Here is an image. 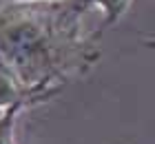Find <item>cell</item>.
<instances>
[{
  "mask_svg": "<svg viewBox=\"0 0 155 144\" xmlns=\"http://www.w3.org/2000/svg\"><path fill=\"white\" fill-rule=\"evenodd\" d=\"M53 95H45V93H33V91H27L25 86H20L13 75L7 71L2 64H0V111L9 109V106L18 104V102H47L51 100Z\"/></svg>",
  "mask_w": 155,
  "mask_h": 144,
  "instance_id": "cell-2",
  "label": "cell"
},
{
  "mask_svg": "<svg viewBox=\"0 0 155 144\" xmlns=\"http://www.w3.org/2000/svg\"><path fill=\"white\" fill-rule=\"evenodd\" d=\"M91 7H100L104 11V22L100 25V29H95V35L100 38L104 29H109L111 25H115L120 18L124 16V11L131 7L133 0H89Z\"/></svg>",
  "mask_w": 155,
  "mask_h": 144,
  "instance_id": "cell-3",
  "label": "cell"
},
{
  "mask_svg": "<svg viewBox=\"0 0 155 144\" xmlns=\"http://www.w3.org/2000/svg\"><path fill=\"white\" fill-rule=\"evenodd\" d=\"M144 45L149 47V49H153V51H155V38H146V40H144Z\"/></svg>",
  "mask_w": 155,
  "mask_h": 144,
  "instance_id": "cell-6",
  "label": "cell"
},
{
  "mask_svg": "<svg viewBox=\"0 0 155 144\" xmlns=\"http://www.w3.org/2000/svg\"><path fill=\"white\" fill-rule=\"evenodd\" d=\"M2 2H49V0H2Z\"/></svg>",
  "mask_w": 155,
  "mask_h": 144,
  "instance_id": "cell-5",
  "label": "cell"
},
{
  "mask_svg": "<svg viewBox=\"0 0 155 144\" xmlns=\"http://www.w3.org/2000/svg\"><path fill=\"white\" fill-rule=\"evenodd\" d=\"M33 104L36 102H18V104H13V106H9V109H5L2 113H0V144H16L13 133H16L18 115L25 109L33 106Z\"/></svg>",
  "mask_w": 155,
  "mask_h": 144,
  "instance_id": "cell-4",
  "label": "cell"
},
{
  "mask_svg": "<svg viewBox=\"0 0 155 144\" xmlns=\"http://www.w3.org/2000/svg\"><path fill=\"white\" fill-rule=\"evenodd\" d=\"M89 9V0H0V64L27 91L58 95L100 58L95 31L82 22Z\"/></svg>",
  "mask_w": 155,
  "mask_h": 144,
  "instance_id": "cell-1",
  "label": "cell"
}]
</instances>
